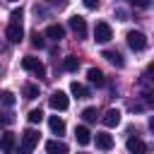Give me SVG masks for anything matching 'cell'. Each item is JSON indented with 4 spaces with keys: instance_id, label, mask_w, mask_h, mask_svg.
<instances>
[{
    "instance_id": "1",
    "label": "cell",
    "mask_w": 154,
    "mask_h": 154,
    "mask_svg": "<svg viewBox=\"0 0 154 154\" xmlns=\"http://www.w3.org/2000/svg\"><path fill=\"white\" fill-rule=\"evenodd\" d=\"M36 144H38V132L34 128L24 130L22 132V142H19V154H31Z\"/></svg>"
},
{
    "instance_id": "2",
    "label": "cell",
    "mask_w": 154,
    "mask_h": 154,
    "mask_svg": "<svg viewBox=\"0 0 154 154\" xmlns=\"http://www.w3.org/2000/svg\"><path fill=\"white\" fill-rule=\"evenodd\" d=\"M22 67H24L26 72H34L36 77H46V65H43L38 58H34V55H26V58L22 60Z\"/></svg>"
},
{
    "instance_id": "3",
    "label": "cell",
    "mask_w": 154,
    "mask_h": 154,
    "mask_svg": "<svg viewBox=\"0 0 154 154\" xmlns=\"http://www.w3.org/2000/svg\"><path fill=\"white\" fill-rule=\"evenodd\" d=\"M94 38H96V43H108V41L113 38V29H111V24L99 22L96 29H94Z\"/></svg>"
},
{
    "instance_id": "4",
    "label": "cell",
    "mask_w": 154,
    "mask_h": 154,
    "mask_svg": "<svg viewBox=\"0 0 154 154\" xmlns=\"http://www.w3.org/2000/svg\"><path fill=\"white\" fill-rule=\"evenodd\" d=\"M128 46L132 48V51H144L147 48V36L142 34V31H128Z\"/></svg>"
},
{
    "instance_id": "5",
    "label": "cell",
    "mask_w": 154,
    "mask_h": 154,
    "mask_svg": "<svg viewBox=\"0 0 154 154\" xmlns=\"http://www.w3.org/2000/svg\"><path fill=\"white\" fill-rule=\"evenodd\" d=\"M48 106H51L53 111H65V108L70 106V99H67L65 91H53L51 99H48Z\"/></svg>"
},
{
    "instance_id": "6",
    "label": "cell",
    "mask_w": 154,
    "mask_h": 154,
    "mask_svg": "<svg viewBox=\"0 0 154 154\" xmlns=\"http://www.w3.org/2000/svg\"><path fill=\"white\" fill-rule=\"evenodd\" d=\"M5 36L10 38V43H19L24 38V29H22V22H10L7 29H5Z\"/></svg>"
},
{
    "instance_id": "7",
    "label": "cell",
    "mask_w": 154,
    "mask_h": 154,
    "mask_svg": "<svg viewBox=\"0 0 154 154\" xmlns=\"http://www.w3.org/2000/svg\"><path fill=\"white\" fill-rule=\"evenodd\" d=\"M70 29L75 31L77 38H87V22H84V17L72 14V17H70Z\"/></svg>"
},
{
    "instance_id": "8",
    "label": "cell",
    "mask_w": 154,
    "mask_h": 154,
    "mask_svg": "<svg viewBox=\"0 0 154 154\" xmlns=\"http://www.w3.org/2000/svg\"><path fill=\"white\" fill-rule=\"evenodd\" d=\"M125 147H128V152H130V154H147V144H144L137 135H130V137H128V142H125Z\"/></svg>"
},
{
    "instance_id": "9",
    "label": "cell",
    "mask_w": 154,
    "mask_h": 154,
    "mask_svg": "<svg viewBox=\"0 0 154 154\" xmlns=\"http://www.w3.org/2000/svg\"><path fill=\"white\" fill-rule=\"evenodd\" d=\"M14 147H17V137H14V132H2V135H0V149H2L5 154H12Z\"/></svg>"
},
{
    "instance_id": "10",
    "label": "cell",
    "mask_w": 154,
    "mask_h": 154,
    "mask_svg": "<svg viewBox=\"0 0 154 154\" xmlns=\"http://www.w3.org/2000/svg\"><path fill=\"white\" fill-rule=\"evenodd\" d=\"M101 120H103L106 128H116V125L120 123V111H118V108H108V111L101 116Z\"/></svg>"
},
{
    "instance_id": "11",
    "label": "cell",
    "mask_w": 154,
    "mask_h": 154,
    "mask_svg": "<svg viewBox=\"0 0 154 154\" xmlns=\"http://www.w3.org/2000/svg\"><path fill=\"white\" fill-rule=\"evenodd\" d=\"M46 152L48 154H67V144L60 140H48L46 142Z\"/></svg>"
},
{
    "instance_id": "12",
    "label": "cell",
    "mask_w": 154,
    "mask_h": 154,
    "mask_svg": "<svg viewBox=\"0 0 154 154\" xmlns=\"http://www.w3.org/2000/svg\"><path fill=\"white\" fill-rule=\"evenodd\" d=\"M46 36L53 38V41H60V38L65 36V26H63V24H48V26H46Z\"/></svg>"
},
{
    "instance_id": "13",
    "label": "cell",
    "mask_w": 154,
    "mask_h": 154,
    "mask_svg": "<svg viewBox=\"0 0 154 154\" xmlns=\"http://www.w3.org/2000/svg\"><path fill=\"white\" fill-rule=\"evenodd\" d=\"M87 79H89L91 84H96V87H103V84H106V77H103V72H101L99 67H89Z\"/></svg>"
},
{
    "instance_id": "14",
    "label": "cell",
    "mask_w": 154,
    "mask_h": 154,
    "mask_svg": "<svg viewBox=\"0 0 154 154\" xmlns=\"http://www.w3.org/2000/svg\"><path fill=\"white\" fill-rule=\"evenodd\" d=\"M94 140H96V147H99V149H103V152L113 147V137H111L108 132H96V137H94Z\"/></svg>"
},
{
    "instance_id": "15",
    "label": "cell",
    "mask_w": 154,
    "mask_h": 154,
    "mask_svg": "<svg viewBox=\"0 0 154 154\" xmlns=\"http://www.w3.org/2000/svg\"><path fill=\"white\" fill-rule=\"evenodd\" d=\"M75 140H77L79 144H89V142H91V132H89L84 125H77V128H75Z\"/></svg>"
},
{
    "instance_id": "16",
    "label": "cell",
    "mask_w": 154,
    "mask_h": 154,
    "mask_svg": "<svg viewBox=\"0 0 154 154\" xmlns=\"http://www.w3.org/2000/svg\"><path fill=\"white\" fill-rule=\"evenodd\" d=\"M103 58H106L111 65H116V67H123V65H125V60H123V55H120L118 51H103Z\"/></svg>"
},
{
    "instance_id": "17",
    "label": "cell",
    "mask_w": 154,
    "mask_h": 154,
    "mask_svg": "<svg viewBox=\"0 0 154 154\" xmlns=\"http://www.w3.org/2000/svg\"><path fill=\"white\" fill-rule=\"evenodd\" d=\"M48 125H51V130H53L55 135H63V132H65V120L58 118V116H51V118H48Z\"/></svg>"
},
{
    "instance_id": "18",
    "label": "cell",
    "mask_w": 154,
    "mask_h": 154,
    "mask_svg": "<svg viewBox=\"0 0 154 154\" xmlns=\"http://www.w3.org/2000/svg\"><path fill=\"white\" fill-rule=\"evenodd\" d=\"M70 91H72L77 99H87V96H89V89H87L84 84H79V82H72V84H70Z\"/></svg>"
},
{
    "instance_id": "19",
    "label": "cell",
    "mask_w": 154,
    "mask_h": 154,
    "mask_svg": "<svg viewBox=\"0 0 154 154\" xmlns=\"http://www.w3.org/2000/svg\"><path fill=\"white\" fill-rule=\"evenodd\" d=\"M22 96H24L26 101H34V99L38 96V84H24V89H22Z\"/></svg>"
},
{
    "instance_id": "20",
    "label": "cell",
    "mask_w": 154,
    "mask_h": 154,
    "mask_svg": "<svg viewBox=\"0 0 154 154\" xmlns=\"http://www.w3.org/2000/svg\"><path fill=\"white\" fill-rule=\"evenodd\" d=\"M79 67V60H77V55H67L65 60H63V70H67V72H75Z\"/></svg>"
},
{
    "instance_id": "21",
    "label": "cell",
    "mask_w": 154,
    "mask_h": 154,
    "mask_svg": "<svg viewBox=\"0 0 154 154\" xmlns=\"http://www.w3.org/2000/svg\"><path fill=\"white\" fill-rule=\"evenodd\" d=\"M0 103H2V106H14V103H17V99H14V94H12V91H7V89H5V91H0Z\"/></svg>"
},
{
    "instance_id": "22",
    "label": "cell",
    "mask_w": 154,
    "mask_h": 154,
    "mask_svg": "<svg viewBox=\"0 0 154 154\" xmlns=\"http://www.w3.org/2000/svg\"><path fill=\"white\" fill-rule=\"evenodd\" d=\"M26 118H29V123H31V125H36V123H41V120H43V111H41V108H31Z\"/></svg>"
},
{
    "instance_id": "23",
    "label": "cell",
    "mask_w": 154,
    "mask_h": 154,
    "mask_svg": "<svg viewBox=\"0 0 154 154\" xmlns=\"http://www.w3.org/2000/svg\"><path fill=\"white\" fill-rule=\"evenodd\" d=\"M82 118H84L87 123H94V120L99 118V111H96L94 106H89V108H84V111H82Z\"/></svg>"
},
{
    "instance_id": "24",
    "label": "cell",
    "mask_w": 154,
    "mask_h": 154,
    "mask_svg": "<svg viewBox=\"0 0 154 154\" xmlns=\"http://www.w3.org/2000/svg\"><path fill=\"white\" fill-rule=\"evenodd\" d=\"M31 46H34V48H43V46H46V41H43V34L34 31V34H31Z\"/></svg>"
},
{
    "instance_id": "25",
    "label": "cell",
    "mask_w": 154,
    "mask_h": 154,
    "mask_svg": "<svg viewBox=\"0 0 154 154\" xmlns=\"http://www.w3.org/2000/svg\"><path fill=\"white\" fill-rule=\"evenodd\" d=\"M12 123H14L12 113H0V125H12Z\"/></svg>"
},
{
    "instance_id": "26",
    "label": "cell",
    "mask_w": 154,
    "mask_h": 154,
    "mask_svg": "<svg viewBox=\"0 0 154 154\" xmlns=\"http://www.w3.org/2000/svg\"><path fill=\"white\" fill-rule=\"evenodd\" d=\"M130 5L132 7H140V10H147L152 5V0H130Z\"/></svg>"
},
{
    "instance_id": "27",
    "label": "cell",
    "mask_w": 154,
    "mask_h": 154,
    "mask_svg": "<svg viewBox=\"0 0 154 154\" xmlns=\"http://www.w3.org/2000/svg\"><path fill=\"white\" fill-rule=\"evenodd\" d=\"M10 22H22V7H19V10H12V14H10Z\"/></svg>"
},
{
    "instance_id": "28",
    "label": "cell",
    "mask_w": 154,
    "mask_h": 154,
    "mask_svg": "<svg viewBox=\"0 0 154 154\" xmlns=\"http://www.w3.org/2000/svg\"><path fill=\"white\" fill-rule=\"evenodd\" d=\"M84 2V7H89V10H96L99 7V0H82Z\"/></svg>"
},
{
    "instance_id": "29",
    "label": "cell",
    "mask_w": 154,
    "mask_h": 154,
    "mask_svg": "<svg viewBox=\"0 0 154 154\" xmlns=\"http://www.w3.org/2000/svg\"><path fill=\"white\" fill-rule=\"evenodd\" d=\"M46 2H51V5H60V7H63L67 0H46Z\"/></svg>"
},
{
    "instance_id": "30",
    "label": "cell",
    "mask_w": 154,
    "mask_h": 154,
    "mask_svg": "<svg viewBox=\"0 0 154 154\" xmlns=\"http://www.w3.org/2000/svg\"><path fill=\"white\" fill-rule=\"evenodd\" d=\"M12 2H17V0H12Z\"/></svg>"
}]
</instances>
